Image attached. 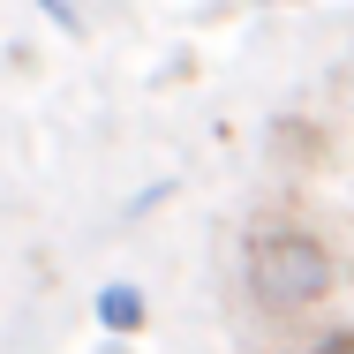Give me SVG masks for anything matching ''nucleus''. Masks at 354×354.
Wrapping results in <instances>:
<instances>
[{
  "instance_id": "nucleus-1",
  "label": "nucleus",
  "mask_w": 354,
  "mask_h": 354,
  "mask_svg": "<svg viewBox=\"0 0 354 354\" xmlns=\"http://www.w3.org/2000/svg\"><path fill=\"white\" fill-rule=\"evenodd\" d=\"M241 279L257 294V309H272V317H301V309H317L324 294H332V249L309 234V226H257L249 241H241Z\"/></svg>"
},
{
  "instance_id": "nucleus-2",
  "label": "nucleus",
  "mask_w": 354,
  "mask_h": 354,
  "mask_svg": "<svg viewBox=\"0 0 354 354\" xmlns=\"http://www.w3.org/2000/svg\"><path fill=\"white\" fill-rule=\"evenodd\" d=\"M91 309H98L106 332H143V286H129V279H106Z\"/></svg>"
},
{
  "instance_id": "nucleus-3",
  "label": "nucleus",
  "mask_w": 354,
  "mask_h": 354,
  "mask_svg": "<svg viewBox=\"0 0 354 354\" xmlns=\"http://www.w3.org/2000/svg\"><path fill=\"white\" fill-rule=\"evenodd\" d=\"M301 354H354V332H332V339H317V347H301Z\"/></svg>"
}]
</instances>
